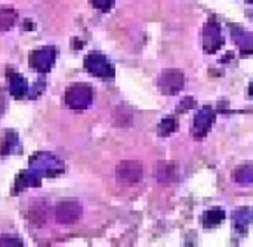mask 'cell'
I'll use <instances>...</instances> for the list:
<instances>
[{
  "label": "cell",
  "mask_w": 253,
  "mask_h": 247,
  "mask_svg": "<svg viewBox=\"0 0 253 247\" xmlns=\"http://www.w3.org/2000/svg\"><path fill=\"white\" fill-rule=\"evenodd\" d=\"M65 101L73 110H84L92 102V89L86 84H73L67 89Z\"/></svg>",
  "instance_id": "6da1fadb"
},
{
  "label": "cell",
  "mask_w": 253,
  "mask_h": 247,
  "mask_svg": "<svg viewBox=\"0 0 253 247\" xmlns=\"http://www.w3.org/2000/svg\"><path fill=\"white\" fill-rule=\"evenodd\" d=\"M84 67L86 70L93 74V76H98V77H104V79H108V77H113L114 76V68L113 65L107 61V58L99 53V52H92L87 55L86 61H84Z\"/></svg>",
  "instance_id": "7a4b0ae2"
},
{
  "label": "cell",
  "mask_w": 253,
  "mask_h": 247,
  "mask_svg": "<svg viewBox=\"0 0 253 247\" xmlns=\"http://www.w3.org/2000/svg\"><path fill=\"white\" fill-rule=\"evenodd\" d=\"M117 181L125 185H135L142 178V166L138 162H122L116 170Z\"/></svg>",
  "instance_id": "3957f363"
},
{
  "label": "cell",
  "mask_w": 253,
  "mask_h": 247,
  "mask_svg": "<svg viewBox=\"0 0 253 247\" xmlns=\"http://www.w3.org/2000/svg\"><path fill=\"white\" fill-rule=\"evenodd\" d=\"M82 216V206L76 202H64L56 207V221L59 224H74Z\"/></svg>",
  "instance_id": "277c9868"
},
{
  "label": "cell",
  "mask_w": 253,
  "mask_h": 247,
  "mask_svg": "<svg viewBox=\"0 0 253 247\" xmlns=\"http://www.w3.org/2000/svg\"><path fill=\"white\" fill-rule=\"evenodd\" d=\"M184 86V76L178 70H166L160 77V87L165 93L173 95L181 90Z\"/></svg>",
  "instance_id": "5b68a950"
},
{
  "label": "cell",
  "mask_w": 253,
  "mask_h": 247,
  "mask_svg": "<svg viewBox=\"0 0 253 247\" xmlns=\"http://www.w3.org/2000/svg\"><path fill=\"white\" fill-rule=\"evenodd\" d=\"M55 62V49L53 47H43L31 53L30 64L33 68L39 71H47Z\"/></svg>",
  "instance_id": "8992f818"
},
{
  "label": "cell",
  "mask_w": 253,
  "mask_h": 247,
  "mask_svg": "<svg viewBox=\"0 0 253 247\" xmlns=\"http://www.w3.org/2000/svg\"><path fill=\"white\" fill-rule=\"evenodd\" d=\"M215 120V114L209 110V108H205L202 110L196 117H194V122H193V133L200 139L203 138L208 130L211 129V124L212 122Z\"/></svg>",
  "instance_id": "52a82bcc"
},
{
  "label": "cell",
  "mask_w": 253,
  "mask_h": 247,
  "mask_svg": "<svg viewBox=\"0 0 253 247\" xmlns=\"http://www.w3.org/2000/svg\"><path fill=\"white\" fill-rule=\"evenodd\" d=\"M222 44V37L219 33V27L213 22L208 24L205 28V47L208 52H215Z\"/></svg>",
  "instance_id": "ba28073f"
},
{
  "label": "cell",
  "mask_w": 253,
  "mask_h": 247,
  "mask_svg": "<svg viewBox=\"0 0 253 247\" xmlns=\"http://www.w3.org/2000/svg\"><path fill=\"white\" fill-rule=\"evenodd\" d=\"M9 89H10V93L13 96L21 98L27 92V82L24 80L22 76H19L16 73H12L10 79H9Z\"/></svg>",
  "instance_id": "9c48e42d"
},
{
  "label": "cell",
  "mask_w": 253,
  "mask_h": 247,
  "mask_svg": "<svg viewBox=\"0 0 253 247\" xmlns=\"http://www.w3.org/2000/svg\"><path fill=\"white\" fill-rule=\"evenodd\" d=\"M16 22V12L10 7L0 9V31H7Z\"/></svg>",
  "instance_id": "30bf717a"
},
{
  "label": "cell",
  "mask_w": 253,
  "mask_h": 247,
  "mask_svg": "<svg viewBox=\"0 0 253 247\" xmlns=\"http://www.w3.org/2000/svg\"><path fill=\"white\" fill-rule=\"evenodd\" d=\"M224 218H225L224 210H221V209H212V210H209V212L205 215V225H206V227H215V225H218Z\"/></svg>",
  "instance_id": "8fae6325"
},
{
  "label": "cell",
  "mask_w": 253,
  "mask_h": 247,
  "mask_svg": "<svg viewBox=\"0 0 253 247\" xmlns=\"http://www.w3.org/2000/svg\"><path fill=\"white\" fill-rule=\"evenodd\" d=\"M236 181L240 184H252L253 182V167L252 166H245L240 170L236 172L234 175Z\"/></svg>",
  "instance_id": "7c38bea8"
},
{
  "label": "cell",
  "mask_w": 253,
  "mask_h": 247,
  "mask_svg": "<svg viewBox=\"0 0 253 247\" xmlns=\"http://www.w3.org/2000/svg\"><path fill=\"white\" fill-rule=\"evenodd\" d=\"M172 175H173V170L169 165H160V167L157 170V179L160 182H170Z\"/></svg>",
  "instance_id": "4fadbf2b"
},
{
  "label": "cell",
  "mask_w": 253,
  "mask_h": 247,
  "mask_svg": "<svg viewBox=\"0 0 253 247\" xmlns=\"http://www.w3.org/2000/svg\"><path fill=\"white\" fill-rule=\"evenodd\" d=\"M160 133L162 135H169V133H172L175 129H176V122H175V119H172V117H168V119H165L163 122H162V124H160Z\"/></svg>",
  "instance_id": "5bb4252c"
},
{
  "label": "cell",
  "mask_w": 253,
  "mask_h": 247,
  "mask_svg": "<svg viewBox=\"0 0 253 247\" xmlns=\"http://www.w3.org/2000/svg\"><path fill=\"white\" fill-rule=\"evenodd\" d=\"M90 1L95 7L102 9V10H108L114 3V0H90Z\"/></svg>",
  "instance_id": "9a60e30c"
},
{
  "label": "cell",
  "mask_w": 253,
  "mask_h": 247,
  "mask_svg": "<svg viewBox=\"0 0 253 247\" xmlns=\"http://www.w3.org/2000/svg\"><path fill=\"white\" fill-rule=\"evenodd\" d=\"M0 246H22V242L18 240V239H7V237H3V239H0Z\"/></svg>",
  "instance_id": "2e32d148"
}]
</instances>
